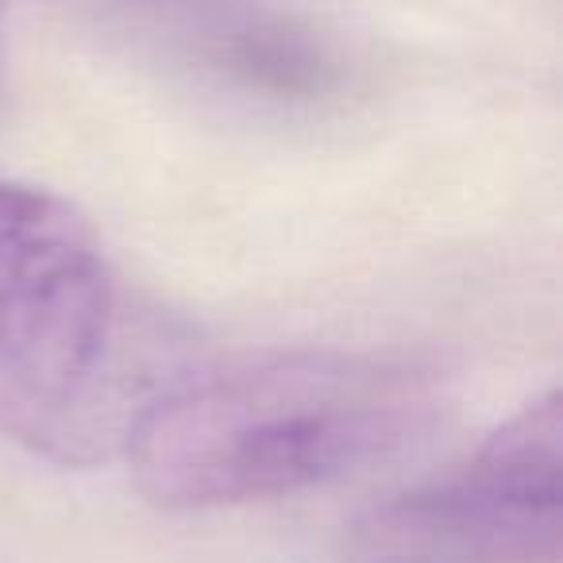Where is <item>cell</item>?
Segmentation results:
<instances>
[{
  "label": "cell",
  "mask_w": 563,
  "mask_h": 563,
  "mask_svg": "<svg viewBox=\"0 0 563 563\" xmlns=\"http://www.w3.org/2000/svg\"><path fill=\"white\" fill-rule=\"evenodd\" d=\"M432 409V375L413 363L298 347L158 394L124 448L151 501L217 509L352 475L413 440Z\"/></svg>",
  "instance_id": "1"
},
{
  "label": "cell",
  "mask_w": 563,
  "mask_h": 563,
  "mask_svg": "<svg viewBox=\"0 0 563 563\" xmlns=\"http://www.w3.org/2000/svg\"><path fill=\"white\" fill-rule=\"evenodd\" d=\"M135 344L97 228L58 194L0 181V432L55 463L117 452Z\"/></svg>",
  "instance_id": "2"
},
{
  "label": "cell",
  "mask_w": 563,
  "mask_h": 563,
  "mask_svg": "<svg viewBox=\"0 0 563 563\" xmlns=\"http://www.w3.org/2000/svg\"><path fill=\"white\" fill-rule=\"evenodd\" d=\"M560 394L548 390L444 483L401 498L383 514V532L424 544H452L478 560H552L560 540Z\"/></svg>",
  "instance_id": "3"
},
{
  "label": "cell",
  "mask_w": 563,
  "mask_h": 563,
  "mask_svg": "<svg viewBox=\"0 0 563 563\" xmlns=\"http://www.w3.org/2000/svg\"><path fill=\"white\" fill-rule=\"evenodd\" d=\"M386 563H432V560H386Z\"/></svg>",
  "instance_id": "4"
}]
</instances>
